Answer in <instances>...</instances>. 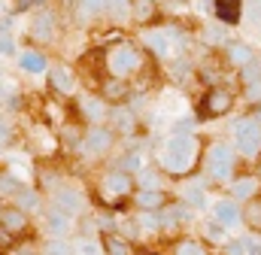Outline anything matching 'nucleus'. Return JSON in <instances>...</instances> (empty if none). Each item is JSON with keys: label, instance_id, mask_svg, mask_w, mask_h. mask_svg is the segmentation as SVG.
Here are the masks:
<instances>
[{"label": "nucleus", "instance_id": "nucleus-1", "mask_svg": "<svg viewBox=\"0 0 261 255\" xmlns=\"http://www.w3.org/2000/svg\"><path fill=\"white\" fill-rule=\"evenodd\" d=\"M197 149H200V143H197L195 134L176 131V134L161 146V167H164L167 173L186 176V173L197 164Z\"/></svg>", "mask_w": 261, "mask_h": 255}, {"label": "nucleus", "instance_id": "nucleus-2", "mask_svg": "<svg viewBox=\"0 0 261 255\" xmlns=\"http://www.w3.org/2000/svg\"><path fill=\"white\" fill-rule=\"evenodd\" d=\"M234 167H237V152H234V146H228V143H222V140H216V143L206 146V152H203V170H206L210 180L231 186V183H234Z\"/></svg>", "mask_w": 261, "mask_h": 255}, {"label": "nucleus", "instance_id": "nucleus-3", "mask_svg": "<svg viewBox=\"0 0 261 255\" xmlns=\"http://www.w3.org/2000/svg\"><path fill=\"white\" fill-rule=\"evenodd\" d=\"M103 67H107L110 76H122V79H128V76H134V73L143 67V52H140L134 43H116L113 49H107V55H103Z\"/></svg>", "mask_w": 261, "mask_h": 255}, {"label": "nucleus", "instance_id": "nucleus-4", "mask_svg": "<svg viewBox=\"0 0 261 255\" xmlns=\"http://www.w3.org/2000/svg\"><path fill=\"white\" fill-rule=\"evenodd\" d=\"M234 149L246 158L261 152V119L258 116H246L234 125Z\"/></svg>", "mask_w": 261, "mask_h": 255}, {"label": "nucleus", "instance_id": "nucleus-5", "mask_svg": "<svg viewBox=\"0 0 261 255\" xmlns=\"http://www.w3.org/2000/svg\"><path fill=\"white\" fill-rule=\"evenodd\" d=\"M143 46L161 58V61H173L176 58V46H179V37L173 28H164V31H146L143 34Z\"/></svg>", "mask_w": 261, "mask_h": 255}, {"label": "nucleus", "instance_id": "nucleus-6", "mask_svg": "<svg viewBox=\"0 0 261 255\" xmlns=\"http://www.w3.org/2000/svg\"><path fill=\"white\" fill-rule=\"evenodd\" d=\"M113 143H116V131L107 128V122H103V125H91L85 131L79 149H82L85 155H94V158H97V155H107V152L113 149Z\"/></svg>", "mask_w": 261, "mask_h": 255}, {"label": "nucleus", "instance_id": "nucleus-7", "mask_svg": "<svg viewBox=\"0 0 261 255\" xmlns=\"http://www.w3.org/2000/svg\"><path fill=\"white\" fill-rule=\"evenodd\" d=\"M231 107H234V94H231L228 88H222V85L206 88V94H203V100H200V113H203L206 119H219V116H225Z\"/></svg>", "mask_w": 261, "mask_h": 255}, {"label": "nucleus", "instance_id": "nucleus-8", "mask_svg": "<svg viewBox=\"0 0 261 255\" xmlns=\"http://www.w3.org/2000/svg\"><path fill=\"white\" fill-rule=\"evenodd\" d=\"M55 31H58V18L49 12V9H40L34 12L31 24H28V34L34 43H52L55 40Z\"/></svg>", "mask_w": 261, "mask_h": 255}, {"label": "nucleus", "instance_id": "nucleus-9", "mask_svg": "<svg viewBox=\"0 0 261 255\" xmlns=\"http://www.w3.org/2000/svg\"><path fill=\"white\" fill-rule=\"evenodd\" d=\"M134 183H137V176L130 170H110L100 180V191L107 197H128L130 189H134Z\"/></svg>", "mask_w": 261, "mask_h": 255}, {"label": "nucleus", "instance_id": "nucleus-10", "mask_svg": "<svg viewBox=\"0 0 261 255\" xmlns=\"http://www.w3.org/2000/svg\"><path fill=\"white\" fill-rule=\"evenodd\" d=\"M213 219H216V225H222V228L240 225V222H243V207H240V200H237V197H222V200H216V203H213Z\"/></svg>", "mask_w": 261, "mask_h": 255}, {"label": "nucleus", "instance_id": "nucleus-11", "mask_svg": "<svg viewBox=\"0 0 261 255\" xmlns=\"http://www.w3.org/2000/svg\"><path fill=\"white\" fill-rule=\"evenodd\" d=\"M52 203L58 210H64L67 216H76V213H82V191L73 186H58L52 191Z\"/></svg>", "mask_w": 261, "mask_h": 255}, {"label": "nucleus", "instance_id": "nucleus-12", "mask_svg": "<svg viewBox=\"0 0 261 255\" xmlns=\"http://www.w3.org/2000/svg\"><path fill=\"white\" fill-rule=\"evenodd\" d=\"M255 61V49L249 46V43H243V40H231L228 46H225V64L228 67H237V70H243L246 64Z\"/></svg>", "mask_w": 261, "mask_h": 255}, {"label": "nucleus", "instance_id": "nucleus-13", "mask_svg": "<svg viewBox=\"0 0 261 255\" xmlns=\"http://www.w3.org/2000/svg\"><path fill=\"white\" fill-rule=\"evenodd\" d=\"M18 67H21V73H28V76H40V73H49V70H52L46 52H40V49H21V52H18Z\"/></svg>", "mask_w": 261, "mask_h": 255}, {"label": "nucleus", "instance_id": "nucleus-14", "mask_svg": "<svg viewBox=\"0 0 261 255\" xmlns=\"http://www.w3.org/2000/svg\"><path fill=\"white\" fill-rule=\"evenodd\" d=\"M100 94H103V100H107L110 107H113V104H125L130 97V82L122 79V76H110V79H103Z\"/></svg>", "mask_w": 261, "mask_h": 255}, {"label": "nucleus", "instance_id": "nucleus-15", "mask_svg": "<svg viewBox=\"0 0 261 255\" xmlns=\"http://www.w3.org/2000/svg\"><path fill=\"white\" fill-rule=\"evenodd\" d=\"M0 225H3L9 234H21V231L28 228V210H21L18 203L0 207Z\"/></svg>", "mask_w": 261, "mask_h": 255}, {"label": "nucleus", "instance_id": "nucleus-16", "mask_svg": "<svg viewBox=\"0 0 261 255\" xmlns=\"http://www.w3.org/2000/svg\"><path fill=\"white\" fill-rule=\"evenodd\" d=\"M107 122H110V128H113L116 134H134V131H137V116L130 113L128 107H122V104H113V107H110Z\"/></svg>", "mask_w": 261, "mask_h": 255}, {"label": "nucleus", "instance_id": "nucleus-17", "mask_svg": "<svg viewBox=\"0 0 261 255\" xmlns=\"http://www.w3.org/2000/svg\"><path fill=\"white\" fill-rule=\"evenodd\" d=\"M246 12V3L243 0H213V15L225 24H237Z\"/></svg>", "mask_w": 261, "mask_h": 255}, {"label": "nucleus", "instance_id": "nucleus-18", "mask_svg": "<svg viewBox=\"0 0 261 255\" xmlns=\"http://www.w3.org/2000/svg\"><path fill=\"white\" fill-rule=\"evenodd\" d=\"M49 85L58 91V94H76V73L67 67V64H58L49 70Z\"/></svg>", "mask_w": 261, "mask_h": 255}, {"label": "nucleus", "instance_id": "nucleus-19", "mask_svg": "<svg viewBox=\"0 0 261 255\" xmlns=\"http://www.w3.org/2000/svg\"><path fill=\"white\" fill-rule=\"evenodd\" d=\"M128 15L134 24H152L158 18V0H128Z\"/></svg>", "mask_w": 261, "mask_h": 255}, {"label": "nucleus", "instance_id": "nucleus-20", "mask_svg": "<svg viewBox=\"0 0 261 255\" xmlns=\"http://www.w3.org/2000/svg\"><path fill=\"white\" fill-rule=\"evenodd\" d=\"M79 110L85 113V119H88L91 125H103L107 116H110V104L103 100V94H100V97H82Z\"/></svg>", "mask_w": 261, "mask_h": 255}, {"label": "nucleus", "instance_id": "nucleus-21", "mask_svg": "<svg viewBox=\"0 0 261 255\" xmlns=\"http://www.w3.org/2000/svg\"><path fill=\"white\" fill-rule=\"evenodd\" d=\"M179 200H186L189 207H200L203 200H206V186H203V180H186V183H179Z\"/></svg>", "mask_w": 261, "mask_h": 255}, {"label": "nucleus", "instance_id": "nucleus-22", "mask_svg": "<svg viewBox=\"0 0 261 255\" xmlns=\"http://www.w3.org/2000/svg\"><path fill=\"white\" fill-rule=\"evenodd\" d=\"M70 219L73 216H67L64 210H58L55 203L46 210V228H49V234L52 237H64L67 231H70Z\"/></svg>", "mask_w": 261, "mask_h": 255}, {"label": "nucleus", "instance_id": "nucleus-23", "mask_svg": "<svg viewBox=\"0 0 261 255\" xmlns=\"http://www.w3.org/2000/svg\"><path fill=\"white\" fill-rule=\"evenodd\" d=\"M164 191L161 189H137V194H134V203L146 213V210H152V213H158L161 207H164Z\"/></svg>", "mask_w": 261, "mask_h": 255}, {"label": "nucleus", "instance_id": "nucleus-24", "mask_svg": "<svg viewBox=\"0 0 261 255\" xmlns=\"http://www.w3.org/2000/svg\"><path fill=\"white\" fill-rule=\"evenodd\" d=\"M255 191H258V180H252V176L234 180V183L228 186V194H231V197H237V200H252V197H255Z\"/></svg>", "mask_w": 261, "mask_h": 255}, {"label": "nucleus", "instance_id": "nucleus-25", "mask_svg": "<svg viewBox=\"0 0 261 255\" xmlns=\"http://www.w3.org/2000/svg\"><path fill=\"white\" fill-rule=\"evenodd\" d=\"M103 249H107V255H130V243H128V237L110 231L103 237Z\"/></svg>", "mask_w": 261, "mask_h": 255}, {"label": "nucleus", "instance_id": "nucleus-26", "mask_svg": "<svg viewBox=\"0 0 261 255\" xmlns=\"http://www.w3.org/2000/svg\"><path fill=\"white\" fill-rule=\"evenodd\" d=\"M243 222H246L252 231H261V200L258 197L246 200V207H243Z\"/></svg>", "mask_w": 261, "mask_h": 255}, {"label": "nucleus", "instance_id": "nucleus-27", "mask_svg": "<svg viewBox=\"0 0 261 255\" xmlns=\"http://www.w3.org/2000/svg\"><path fill=\"white\" fill-rule=\"evenodd\" d=\"M107 6H110V0H79V15L82 18H97V15L107 12Z\"/></svg>", "mask_w": 261, "mask_h": 255}, {"label": "nucleus", "instance_id": "nucleus-28", "mask_svg": "<svg viewBox=\"0 0 261 255\" xmlns=\"http://www.w3.org/2000/svg\"><path fill=\"white\" fill-rule=\"evenodd\" d=\"M12 200H18L21 210H40V194H37L34 189H21Z\"/></svg>", "mask_w": 261, "mask_h": 255}, {"label": "nucleus", "instance_id": "nucleus-29", "mask_svg": "<svg viewBox=\"0 0 261 255\" xmlns=\"http://www.w3.org/2000/svg\"><path fill=\"white\" fill-rule=\"evenodd\" d=\"M173 255H210V252L200 240H182V243L173 246Z\"/></svg>", "mask_w": 261, "mask_h": 255}, {"label": "nucleus", "instance_id": "nucleus-30", "mask_svg": "<svg viewBox=\"0 0 261 255\" xmlns=\"http://www.w3.org/2000/svg\"><path fill=\"white\" fill-rule=\"evenodd\" d=\"M43 255H76V249H70V243H67L64 237H52Z\"/></svg>", "mask_w": 261, "mask_h": 255}, {"label": "nucleus", "instance_id": "nucleus-31", "mask_svg": "<svg viewBox=\"0 0 261 255\" xmlns=\"http://www.w3.org/2000/svg\"><path fill=\"white\" fill-rule=\"evenodd\" d=\"M76 255H107V249L97 240H79L76 243Z\"/></svg>", "mask_w": 261, "mask_h": 255}, {"label": "nucleus", "instance_id": "nucleus-32", "mask_svg": "<svg viewBox=\"0 0 261 255\" xmlns=\"http://www.w3.org/2000/svg\"><path fill=\"white\" fill-rule=\"evenodd\" d=\"M134 176H137L140 189H161V176L152 173V170H140V173H134Z\"/></svg>", "mask_w": 261, "mask_h": 255}, {"label": "nucleus", "instance_id": "nucleus-33", "mask_svg": "<svg viewBox=\"0 0 261 255\" xmlns=\"http://www.w3.org/2000/svg\"><path fill=\"white\" fill-rule=\"evenodd\" d=\"M240 73H243V82H246V85H252V82H261V61L255 58L252 64H246Z\"/></svg>", "mask_w": 261, "mask_h": 255}, {"label": "nucleus", "instance_id": "nucleus-34", "mask_svg": "<svg viewBox=\"0 0 261 255\" xmlns=\"http://www.w3.org/2000/svg\"><path fill=\"white\" fill-rule=\"evenodd\" d=\"M243 15H246V21H249L255 31H261V0H252V3L246 6V12H243Z\"/></svg>", "mask_w": 261, "mask_h": 255}, {"label": "nucleus", "instance_id": "nucleus-35", "mask_svg": "<svg viewBox=\"0 0 261 255\" xmlns=\"http://www.w3.org/2000/svg\"><path fill=\"white\" fill-rule=\"evenodd\" d=\"M21 189H24V186H18V183H15L9 173H3V176H0V194H9V197H15Z\"/></svg>", "mask_w": 261, "mask_h": 255}, {"label": "nucleus", "instance_id": "nucleus-36", "mask_svg": "<svg viewBox=\"0 0 261 255\" xmlns=\"http://www.w3.org/2000/svg\"><path fill=\"white\" fill-rule=\"evenodd\" d=\"M243 246H246V255H261V234L252 231L249 237H243Z\"/></svg>", "mask_w": 261, "mask_h": 255}, {"label": "nucleus", "instance_id": "nucleus-37", "mask_svg": "<svg viewBox=\"0 0 261 255\" xmlns=\"http://www.w3.org/2000/svg\"><path fill=\"white\" fill-rule=\"evenodd\" d=\"M225 255H246L243 240H228V243H225Z\"/></svg>", "mask_w": 261, "mask_h": 255}, {"label": "nucleus", "instance_id": "nucleus-38", "mask_svg": "<svg viewBox=\"0 0 261 255\" xmlns=\"http://www.w3.org/2000/svg\"><path fill=\"white\" fill-rule=\"evenodd\" d=\"M12 237H15V234H9V231L0 225V249H9V246H12Z\"/></svg>", "mask_w": 261, "mask_h": 255}, {"label": "nucleus", "instance_id": "nucleus-39", "mask_svg": "<svg viewBox=\"0 0 261 255\" xmlns=\"http://www.w3.org/2000/svg\"><path fill=\"white\" fill-rule=\"evenodd\" d=\"M9 134H12V128L6 125V119H0V143H6V140H9Z\"/></svg>", "mask_w": 261, "mask_h": 255}, {"label": "nucleus", "instance_id": "nucleus-40", "mask_svg": "<svg viewBox=\"0 0 261 255\" xmlns=\"http://www.w3.org/2000/svg\"><path fill=\"white\" fill-rule=\"evenodd\" d=\"M173 3H192V0H173Z\"/></svg>", "mask_w": 261, "mask_h": 255}, {"label": "nucleus", "instance_id": "nucleus-41", "mask_svg": "<svg viewBox=\"0 0 261 255\" xmlns=\"http://www.w3.org/2000/svg\"><path fill=\"white\" fill-rule=\"evenodd\" d=\"M258 180H261V167H258Z\"/></svg>", "mask_w": 261, "mask_h": 255}, {"label": "nucleus", "instance_id": "nucleus-42", "mask_svg": "<svg viewBox=\"0 0 261 255\" xmlns=\"http://www.w3.org/2000/svg\"><path fill=\"white\" fill-rule=\"evenodd\" d=\"M258 119H261V110H258Z\"/></svg>", "mask_w": 261, "mask_h": 255}]
</instances>
